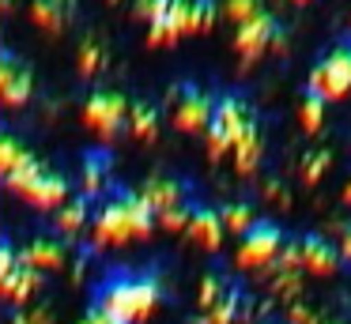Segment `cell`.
Segmentation results:
<instances>
[{"mask_svg":"<svg viewBox=\"0 0 351 324\" xmlns=\"http://www.w3.org/2000/svg\"><path fill=\"white\" fill-rule=\"evenodd\" d=\"M162 301V279L147 268H110L95 283L91 306L106 309L121 324H144L152 309Z\"/></svg>","mask_w":351,"mask_h":324,"instance_id":"1","label":"cell"},{"mask_svg":"<svg viewBox=\"0 0 351 324\" xmlns=\"http://www.w3.org/2000/svg\"><path fill=\"white\" fill-rule=\"evenodd\" d=\"M91 245L102 249V245H125L132 238H147L155 230V211L147 208V200L132 188L117 185V188H106L95 203V215H91Z\"/></svg>","mask_w":351,"mask_h":324,"instance_id":"2","label":"cell"},{"mask_svg":"<svg viewBox=\"0 0 351 324\" xmlns=\"http://www.w3.org/2000/svg\"><path fill=\"white\" fill-rule=\"evenodd\" d=\"M4 185L12 192H19L31 208L49 211V208H61L69 200V177L53 166L38 162V158H27L23 166H16L12 173H4Z\"/></svg>","mask_w":351,"mask_h":324,"instance_id":"3","label":"cell"},{"mask_svg":"<svg viewBox=\"0 0 351 324\" xmlns=\"http://www.w3.org/2000/svg\"><path fill=\"white\" fill-rule=\"evenodd\" d=\"M253 113H250V105L242 102L238 95H223V98H215V105H212V121H208V155L212 158H223L230 147H234V140L245 132V128L253 125Z\"/></svg>","mask_w":351,"mask_h":324,"instance_id":"4","label":"cell"},{"mask_svg":"<svg viewBox=\"0 0 351 324\" xmlns=\"http://www.w3.org/2000/svg\"><path fill=\"white\" fill-rule=\"evenodd\" d=\"M348 90H351V38L336 42L310 72V95H317L321 102H336Z\"/></svg>","mask_w":351,"mask_h":324,"instance_id":"5","label":"cell"},{"mask_svg":"<svg viewBox=\"0 0 351 324\" xmlns=\"http://www.w3.org/2000/svg\"><path fill=\"white\" fill-rule=\"evenodd\" d=\"M84 121L102 140H117L129 128V98L121 90H110V87L91 90V98L84 102Z\"/></svg>","mask_w":351,"mask_h":324,"instance_id":"6","label":"cell"},{"mask_svg":"<svg viewBox=\"0 0 351 324\" xmlns=\"http://www.w3.org/2000/svg\"><path fill=\"white\" fill-rule=\"evenodd\" d=\"M280 249H283L280 223H272V219H253V226L238 241L234 260H238V268H265V264L276 260Z\"/></svg>","mask_w":351,"mask_h":324,"instance_id":"7","label":"cell"},{"mask_svg":"<svg viewBox=\"0 0 351 324\" xmlns=\"http://www.w3.org/2000/svg\"><path fill=\"white\" fill-rule=\"evenodd\" d=\"M31 90H34L31 64L16 49H0V102L19 110V105L31 102Z\"/></svg>","mask_w":351,"mask_h":324,"instance_id":"8","label":"cell"},{"mask_svg":"<svg viewBox=\"0 0 351 324\" xmlns=\"http://www.w3.org/2000/svg\"><path fill=\"white\" fill-rule=\"evenodd\" d=\"M212 105L215 98L208 90H200L197 83H182L174 90V128L182 132H204L212 121Z\"/></svg>","mask_w":351,"mask_h":324,"instance_id":"9","label":"cell"},{"mask_svg":"<svg viewBox=\"0 0 351 324\" xmlns=\"http://www.w3.org/2000/svg\"><path fill=\"white\" fill-rule=\"evenodd\" d=\"M276 38H280V23H276V15L268 12H257L253 19L238 23V34H234V53L242 60H257L261 53L268 49V45H276Z\"/></svg>","mask_w":351,"mask_h":324,"instance_id":"10","label":"cell"},{"mask_svg":"<svg viewBox=\"0 0 351 324\" xmlns=\"http://www.w3.org/2000/svg\"><path fill=\"white\" fill-rule=\"evenodd\" d=\"M298 264L306 271H313V275H332L340 268V249L328 238H321V234H306L298 241Z\"/></svg>","mask_w":351,"mask_h":324,"instance_id":"11","label":"cell"},{"mask_svg":"<svg viewBox=\"0 0 351 324\" xmlns=\"http://www.w3.org/2000/svg\"><path fill=\"white\" fill-rule=\"evenodd\" d=\"M147 42L152 45H174L182 34H189V0H170L167 15L147 23Z\"/></svg>","mask_w":351,"mask_h":324,"instance_id":"12","label":"cell"},{"mask_svg":"<svg viewBox=\"0 0 351 324\" xmlns=\"http://www.w3.org/2000/svg\"><path fill=\"white\" fill-rule=\"evenodd\" d=\"M185 234H189L197 245H204L208 253H215V249L223 245V223H219V211L208 208V203H193V215L189 223H185Z\"/></svg>","mask_w":351,"mask_h":324,"instance_id":"13","label":"cell"},{"mask_svg":"<svg viewBox=\"0 0 351 324\" xmlns=\"http://www.w3.org/2000/svg\"><path fill=\"white\" fill-rule=\"evenodd\" d=\"M140 196H144L147 208L159 215V211H167V208H174V203L189 200V181H182V177H152L144 188H140Z\"/></svg>","mask_w":351,"mask_h":324,"instance_id":"14","label":"cell"},{"mask_svg":"<svg viewBox=\"0 0 351 324\" xmlns=\"http://www.w3.org/2000/svg\"><path fill=\"white\" fill-rule=\"evenodd\" d=\"M110 162H114V155H110V147H87L84 151V196H91V200H99L102 192H106V177H110Z\"/></svg>","mask_w":351,"mask_h":324,"instance_id":"15","label":"cell"},{"mask_svg":"<svg viewBox=\"0 0 351 324\" xmlns=\"http://www.w3.org/2000/svg\"><path fill=\"white\" fill-rule=\"evenodd\" d=\"M91 211H95V200L84 196V192H76L72 200H64L61 211H57V219H53L57 234H61V238H76V234L91 223Z\"/></svg>","mask_w":351,"mask_h":324,"instance_id":"16","label":"cell"},{"mask_svg":"<svg viewBox=\"0 0 351 324\" xmlns=\"http://www.w3.org/2000/svg\"><path fill=\"white\" fill-rule=\"evenodd\" d=\"M19 260L31 264L34 271H46V268H61L64 264V241L53 238V234H38L31 245L19 253Z\"/></svg>","mask_w":351,"mask_h":324,"instance_id":"17","label":"cell"},{"mask_svg":"<svg viewBox=\"0 0 351 324\" xmlns=\"http://www.w3.org/2000/svg\"><path fill=\"white\" fill-rule=\"evenodd\" d=\"M38 283H42V271H34L31 264L16 260V268H12V271H8V279L0 283V290H4V298H8V301L23 306V301L31 298L34 290H38Z\"/></svg>","mask_w":351,"mask_h":324,"instance_id":"18","label":"cell"},{"mask_svg":"<svg viewBox=\"0 0 351 324\" xmlns=\"http://www.w3.org/2000/svg\"><path fill=\"white\" fill-rule=\"evenodd\" d=\"M230 151H234V166H238V173H253V170H257L261 155H265V136H261L257 121H253V125L245 128L242 136H238Z\"/></svg>","mask_w":351,"mask_h":324,"instance_id":"19","label":"cell"},{"mask_svg":"<svg viewBox=\"0 0 351 324\" xmlns=\"http://www.w3.org/2000/svg\"><path fill=\"white\" fill-rule=\"evenodd\" d=\"M159 121H162V113L155 102H129V132L136 140H155Z\"/></svg>","mask_w":351,"mask_h":324,"instance_id":"20","label":"cell"},{"mask_svg":"<svg viewBox=\"0 0 351 324\" xmlns=\"http://www.w3.org/2000/svg\"><path fill=\"white\" fill-rule=\"evenodd\" d=\"M64 8L69 4H61V0H34L31 4V19H34V27H42V30H61L64 27Z\"/></svg>","mask_w":351,"mask_h":324,"instance_id":"21","label":"cell"},{"mask_svg":"<svg viewBox=\"0 0 351 324\" xmlns=\"http://www.w3.org/2000/svg\"><path fill=\"white\" fill-rule=\"evenodd\" d=\"M253 203H245V200H234V203H223V211H219V223H223V230H230V234H245L253 226Z\"/></svg>","mask_w":351,"mask_h":324,"instance_id":"22","label":"cell"},{"mask_svg":"<svg viewBox=\"0 0 351 324\" xmlns=\"http://www.w3.org/2000/svg\"><path fill=\"white\" fill-rule=\"evenodd\" d=\"M238 301H242L238 286H227V294H223V298L215 301L212 309H208V316H200L197 324H234V316H238Z\"/></svg>","mask_w":351,"mask_h":324,"instance_id":"23","label":"cell"},{"mask_svg":"<svg viewBox=\"0 0 351 324\" xmlns=\"http://www.w3.org/2000/svg\"><path fill=\"white\" fill-rule=\"evenodd\" d=\"M27 158H34V155L23 147V143H19V136L0 132V173H12L16 166H23Z\"/></svg>","mask_w":351,"mask_h":324,"instance_id":"24","label":"cell"},{"mask_svg":"<svg viewBox=\"0 0 351 324\" xmlns=\"http://www.w3.org/2000/svg\"><path fill=\"white\" fill-rule=\"evenodd\" d=\"M215 15H219V4H215V0H189V34L212 30Z\"/></svg>","mask_w":351,"mask_h":324,"instance_id":"25","label":"cell"},{"mask_svg":"<svg viewBox=\"0 0 351 324\" xmlns=\"http://www.w3.org/2000/svg\"><path fill=\"white\" fill-rule=\"evenodd\" d=\"M106 68V45L99 42V38H87L84 45H80V72L84 75H95Z\"/></svg>","mask_w":351,"mask_h":324,"instance_id":"26","label":"cell"},{"mask_svg":"<svg viewBox=\"0 0 351 324\" xmlns=\"http://www.w3.org/2000/svg\"><path fill=\"white\" fill-rule=\"evenodd\" d=\"M189 215H193V200H182V203H174V208L159 211V215H155V226H162V230L178 234V230H185Z\"/></svg>","mask_w":351,"mask_h":324,"instance_id":"27","label":"cell"},{"mask_svg":"<svg viewBox=\"0 0 351 324\" xmlns=\"http://www.w3.org/2000/svg\"><path fill=\"white\" fill-rule=\"evenodd\" d=\"M298 117H302L306 132H321V125H325V102H321L317 95H310V90H306L302 105H298Z\"/></svg>","mask_w":351,"mask_h":324,"instance_id":"28","label":"cell"},{"mask_svg":"<svg viewBox=\"0 0 351 324\" xmlns=\"http://www.w3.org/2000/svg\"><path fill=\"white\" fill-rule=\"evenodd\" d=\"M257 12H265V0H227V4H223V15L234 19V23L253 19Z\"/></svg>","mask_w":351,"mask_h":324,"instance_id":"29","label":"cell"},{"mask_svg":"<svg viewBox=\"0 0 351 324\" xmlns=\"http://www.w3.org/2000/svg\"><path fill=\"white\" fill-rule=\"evenodd\" d=\"M332 166V155L328 151H313L310 158H306V170H302V181L306 185H317L321 177H325V170Z\"/></svg>","mask_w":351,"mask_h":324,"instance_id":"30","label":"cell"},{"mask_svg":"<svg viewBox=\"0 0 351 324\" xmlns=\"http://www.w3.org/2000/svg\"><path fill=\"white\" fill-rule=\"evenodd\" d=\"M227 294V279H219V275H204V283H200V306L204 309H212L215 301Z\"/></svg>","mask_w":351,"mask_h":324,"instance_id":"31","label":"cell"},{"mask_svg":"<svg viewBox=\"0 0 351 324\" xmlns=\"http://www.w3.org/2000/svg\"><path fill=\"white\" fill-rule=\"evenodd\" d=\"M16 260H19V253H16V245H12V238H0V283L8 279V271L16 268Z\"/></svg>","mask_w":351,"mask_h":324,"instance_id":"32","label":"cell"},{"mask_svg":"<svg viewBox=\"0 0 351 324\" xmlns=\"http://www.w3.org/2000/svg\"><path fill=\"white\" fill-rule=\"evenodd\" d=\"M99 321H102V309H99V306H87V313L80 316L76 324H99Z\"/></svg>","mask_w":351,"mask_h":324,"instance_id":"33","label":"cell"},{"mask_svg":"<svg viewBox=\"0 0 351 324\" xmlns=\"http://www.w3.org/2000/svg\"><path fill=\"white\" fill-rule=\"evenodd\" d=\"M340 256H343V260H351V223H348V230H343V241H340Z\"/></svg>","mask_w":351,"mask_h":324,"instance_id":"34","label":"cell"},{"mask_svg":"<svg viewBox=\"0 0 351 324\" xmlns=\"http://www.w3.org/2000/svg\"><path fill=\"white\" fill-rule=\"evenodd\" d=\"M147 8H152V0H132V15H140V19H147Z\"/></svg>","mask_w":351,"mask_h":324,"instance_id":"35","label":"cell"},{"mask_svg":"<svg viewBox=\"0 0 351 324\" xmlns=\"http://www.w3.org/2000/svg\"><path fill=\"white\" fill-rule=\"evenodd\" d=\"M99 324H121V321H117V316H110L106 309H102V321H99Z\"/></svg>","mask_w":351,"mask_h":324,"instance_id":"36","label":"cell"},{"mask_svg":"<svg viewBox=\"0 0 351 324\" xmlns=\"http://www.w3.org/2000/svg\"><path fill=\"white\" fill-rule=\"evenodd\" d=\"M343 203H351V177H348V185H343Z\"/></svg>","mask_w":351,"mask_h":324,"instance_id":"37","label":"cell"},{"mask_svg":"<svg viewBox=\"0 0 351 324\" xmlns=\"http://www.w3.org/2000/svg\"><path fill=\"white\" fill-rule=\"evenodd\" d=\"M291 4H310V0H291Z\"/></svg>","mask_w":351,"mask_h":324,"instance_id":"38","label":"cell"},{"mask_svg":"<svg viewBox=\"0 0 351 324\" xmlns=\"http://www.w3.org/2000/svg\"><path fill=\"white\" fill-rule=\"evenodd\" d=\"M328 324H340V321H328Z\"/></svg>","mask_w":351,"mask_h":324,"instance_id":"39","label":"cell"},{"mask_svg":"<svg viewBox=\"0 0 351 324\" xmlns=\"http://www.w3.org/2000/svg\"><path fill=\"white\" fill-rule=\"evenodd\" d=\"M61 4H69V0H61Z\"/></svg>","mask_w":351,"mask_h":324,"instance_id":"40","label":"cell"},{"mask_svg":"<svg viewBox=\"0 0 351 324\" xmlns=\"http://www.w3.org/2000/svg\"><path fill=\"white\" fill-rule=\"evenodd\" d=\"M114 4H117V0H114Z\"/></svg>","mask_w":351,"mask_h":324,"instance_id":"41","label":"cell"},{"mask_svg":"<svg viewBox=\"0 0 351 324\" xmlns=\"http://www.w3.org/2000/svg\"><path fill=\"white\" fill-rule=\"evenodd\" d=\"M283 324H287V321H283Z\"/></svg>","mask_w":351,"mask_h":324,"instance_id":"42","label":"cell"}]
</instances>
